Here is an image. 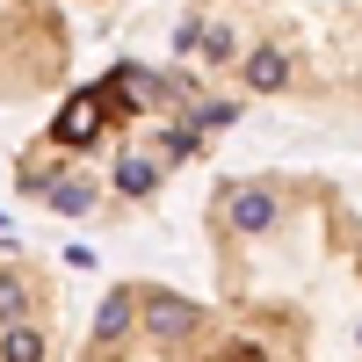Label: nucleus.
<instances>
[{
  "label": "nucleus",
  "mask_w": 362,
  "mask_h": 362,
  "mask_svg": "<svg viewBox=\"0 0 362 362\" xmlns=\"http://www.w3.org/2000/svg\"><path fill=\"white\" fill-rule=\"evenodd\" d=\"M51 348V305H44V283L29 268L0 261V362H44Z\"/></svg>",
  "instance_id": "f257e3e1"
}]
</instances>
